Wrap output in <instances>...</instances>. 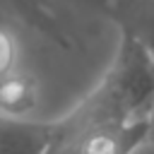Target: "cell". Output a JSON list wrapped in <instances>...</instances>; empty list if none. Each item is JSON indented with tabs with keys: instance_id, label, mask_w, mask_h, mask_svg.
<instances>
[{
	"instance_id": "1",
	"label": "cell",
	"mask_w": 154,
	"mask_h": 154,
	"mask_svg": "<svg viewBox=\"0 0 154 154\" xmlns=\"http://www.w3.org/2000/svg\"><path fill=\"white\" fill-rule=\"evenodd\" d=\"M149 140V116L87 128L60 154H132Z\"/></svg>"
},
{
	"instance_id": "4",
	"label": "cell",
	"mask_w": 154,
	"mask_h": 154,
	"mask_svg": "<svg viewBox=\"0 0 154 154\" xmlns=\"http://www.w3.org/2000/svg\"><path fill=\"white\" fill-rule=\"evenodd\" d=\"M38 106V84L19 67L0 77V118H31Z\"/></svg>"
},
{
	"instance_id": "3",
	"label": "cell",
	"mask_w": 154,
	"mask_h": 154,
	"mask_svg": "<svg viewBox=\"0 0 154 154\" xmlns=\"http://www.w3.org/2000/svg\"><path fill=\"white\" fill-rule=\"evenodd\" d=\"M118 31L130 34L154 60V0H116L106 12Z\"/></svg>"
},
{
	"instance_id": "6",
	"label": "cell",
	"mask_w": 154,
	"mask_h": 154,
	"mask_svg": "<svg viewBox=\"0 0 154 154\" xmlns=\"http://www.w3.org/2000/svg\"><path fill=\"white\" fill-rule=\"evenodd\" d=\"M17 63H19V43L10 29L0 26V77L14 72Z\"/></svg>"
},
{
	"instance_id": "5",
	"label": "cell",
	"mask_w": 154,
	"mask_h": 154,
	"mask_svg": "<svg viewBox=\"0 0 154 154\" xmlns=\"http://www.w3.org/2000/svg\"><path fill=\"white\" fill-rule=\"evenodd\" d=\"M7 2L31 29H36L43 36H48V38L65 46V36L60 31V24H58L48 0H7Z\"/></svg>"
},
{
	"instance_id": "7",
	"label": "cell",
	"mask_w": 154,
	"mask_h": 154,
	"mask_svg": "<svg viewBox=\"0 0 154 154\" xmlns=\"http://www.w3.org/2000/svg\"><path fill=\"white\" fill-rule=\"evenodd\" d=\"M84 2H89L91 7H99V10H103V12H108L116 0H84Z\"/></svg>"
},
{
	"instance_id": "2",
	"label": "cell",
	"mask_w": 154,
	"mask_h": 154,
	"mask_svg": "<svg viewBox=\"0 0 154 154\" xmlns=\"http://www.w3.org/2000/svg\"><path fill=\"white\" fill-rule=\"evenodd\" d=\"M53 123L31 118H0V154H48Z\"/></svg>"
},
{
	"instance_id": "8",
	"label": "cell",
	"mask_w": 154,
	"mask_h": 154,
	"mask_svg": "<svg viewBox=\"0 0 154 154\" xmlns=\"http://www.w3.org/2000/svg\"><path fill=\"white\" fill-rule=\"evenodd\" d=\"M149 140H154V103H152V111H149Z\"/></svg>"
}]
</instances>
